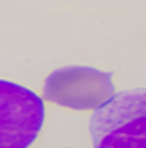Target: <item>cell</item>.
Instances as JSON below:
<instances>
[{"label": "cell", "mask_w": 146, "mask_h": 148, "mask_svg": "<svg viewBox=\"0 0 146 148\" xmlns=\"http://www.w3.org/2000/svg\"><path fill=\"white\" fill-rule=\"evenodd\" d=\"M94 148H146V88L115 92L89 121Z\"/></svg>", "instance_id": "cell-1"}, {"label": "cell", "mask_w": 146, "mask_h": 148, "mask_svg": "<svg viewBox=\"0 0 146 148\" xmlns=\"http://www.w3.org/2000/svg\"><path fill=\"white\" fill-rule=\"evenodd\" d=\"M114 94L115 83L112 72L89 65L56 69L43 79L42 87L43 101L74 112H94Z\"/></svg>", "instance_id": "cell-2"}, {"label": "cell", "mask_w": 146, "mask_h": 148, "mask_svg": "<svg viewBox=\"0 0 146 148\" xmlns=\"http://www.w3.org/2000/svg\"><path fill=\"white\" fill-rule=\"evenodd\" d=\"M47 108L25 85L0 79V148H33L45 127Z\"/></svg>", "instance_id": "cell-3"}, {"label": "cell", "mask_w": 146, "mask_h": 148, "mask_svg": "<svg viewBox=\"0 0 146 148\" xmlns=\"http://www.w3.org/2000/svg\"><path fill=\"white\" fill-rule=\"evenodd\" d=\"M65 148H70V146H65Z\"/></svg>", "instance_id": "cell-4"}]
</instances>
